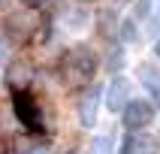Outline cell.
<instances>
[{"label":"cell","mask_w":160,"mask_h":154,"mask_svg":"<svg viewBox=\"0 0 160 154\" xmlns=\"http://www.w3.org/2000/svg\"><path fill=\"white\" fill-rule=\"evenodd\" d=\"M97 72V54L85 48V45H76L63 54V79L70 85H88Z\"/></svg>","instance_id":"obj_1"},{"label":"cell","mask_w":160,"mask_h":154,"mask_svg":"<svg viewBox=\"0 0 160 154\" xmlns=\"http://www.w3.org/2000/svg\"><path fill=\"white\" fill-rule=\"evenodd\" d=\"M82 3H91V0H82Z\"/></svg>","instance_id":"obj_16"},{"label":"cell","mask_w":160,"mask_h":154,"mask_svg":"<svg viewBox=\"0 0 160 154\" xmlns=\"http://www.w3.org/2000/svg\"><path fill=\"white\" fill-rule=\"evenodd\" d=\"M3 27H6V36L27 39V36L39 27V18H36V12H9L6 21H3Z\"/></svg>","instance_id":"obj_5"},{"label":"cell","mask_w":160,"mask_h":154,"mask_svg":"<svg viewBox=\"0 0 160 154\" xmlns=\"http://www.w3.org/2000/svg\"><path fill=\"white\" fill-rule=\"evenodd\" d=\"M121 121H124L127 130H145L154 121V106L148 100H130L121 112Z\"/></svg>","instance_id":"obj_4"},{"label":"cell","mask_w":160,"mask_h":154,"mask_svg":"<svg viewBox=\"0 0 160 154\" xmlns=\"http://www.w3.org/2000/svg\"><path fill=\"white\" fill-rule=\"evenodd\" d=\"M139 79H142V85L151 91L154 97H160V70H157V67H151V63H142Z\"/></svg>","instance_id":"obj_9"},{"label":"cell","mask_w":160,"mask_h":154,"mask_svg":"<svg viewBox=\"0 0 160 154\" xmlns=\"http://www.w3.org/2000/svg\"><path fill=\"white\" fill-rule=\"evenodd\" d=\"M12 112H15L18 124L24 127L27 133H42V130H45L42 109H39V103L33 100V94H30L27 88L12 91Z\"/></svg>","instance_id":"obj_2"},{"label":"cell","mask_w":160,"mask_h":154,"mask_svg":"<svg viewBox=\"0 0 160 154\" xmlns=\"http://www.w3.org/2000/svg\"><path fill=\"white\" fill-rule=\"evenodd\" d=\"M154 54H157V57H160V39H157V42H154Z\"/></svg>","instance_id":"obj_13"},{"label":"cell","mask_w":160,"mask_h":154,"mask_svg":"<svg viewBox=\"0 0 160 154\" xmlns=\"http://www.w3.org/2000/svg\"><path fill=\"white\" fill-rule=\"evenodd\" d=\"M9 57H12V42H9L6 33H0V67H6Z\"/></svg>","instance_id":"obj_11"},{"label":"cell","mask_w":160,"mask_h":154,"mask_svg":"<svg viewBox=\"0 0 160 154\" xmlns=\"http://www.w3.org/2000/svg\"><path fill=\"white\" fill-rule=\"evenodd\" d=\"M30 79H33V70L27 63H6V88L9 91H21V88H30Z\"/></svg>","instance_id":"obj_8"},{"label":"cell","mask_w":160,"mask_h":154,"mask_svg":"<svg viewBox=\"0 0 160 154\" xmlns=\"http://www.w3.org/2000/svg\"><path fill=\"white\" fill-rule=\"evenodd\" d=\"M127 103H130V82L124 76H115L112 85H109V91H106V106L112 112H124Z\"/></svg>","instance_id":"obj_7"},{"label":"cell","mask_w":160,"mask_h":154,"mask_svg":"<svg viewBox=\"0 0 160 154\" xmlns=\"http://www.w3.org/2000/svg\"><path fill=\"white\" fill-rule=\"evenodd\" d=\"M121 36H124L127 42H130V39L136 36V30H133V21H124V24H121Z\"/></svg>","instance_id":"obj_12"},{"label":"cell","mask_w":160,"mask_h":154,"mask_svg":"<svg viewBox=\"0 0 160 154\" xmlns=\"http://www.w3.org/2000/svg\"><path fill=\"white\" fill-rule=\"evenodd\" d=\"M9 3H12V0H0V6H3V9H6V6H9Z\"/></svg>","instance_id":"obj_14"},{"label":"cell","mask_w":160,"mask_h":154,"mask_svg":"<svg viewBox=\"0 0 160 154\" xmlns=\"http://www.w3.org/2000/svg\"><path fill=\"white\" fill-rule=\"evenodd\" d=\"M85 154H115V142H112V136H97V139L88 145V151H85Z\"/></svg>","instance_id":"obj_10"},{"label":"cell","mask_w":160,"mask_h":154,"mask_svg":"<svg viewBox=\"0 0 160 154\" xmlns=\"http://www.w3.org/2000/svg\"><path fill=\"white\" fill-rule=\"evenodd\" d=\"M0 154H6V145H3V142H0Z\"/></svg>","instance_id":"obj_15"},{"label":"cell","mask_w":160,"mask_h":154,"mask_svg":"<svg viewBox=\"0 0 160 154\" xmlns=\"http://www.w3.org/2000/svg\"><path fill=\"white\" fill-rule=\"evenodd\" d=\"M100 100H103V88H100V85H85V91L79 94V103H76V112H79V124L82 127H94L97 124Z\"/></svg>","instance_id":"obj_3"},{"label":"cell","mask_w":160,"mask_h":154,"mask_svg":"<svg viewBox=\"0 0 160 154\" xmlns=\"http://www.w3.org/2000/svg\"><path fill=\"white\" fill-rule=\"evenodd\" d=\"M121 154H157V139L142 130H130V136L121 145Z\"/></svg>","instance_id":"obj_6"}]
</instances>
